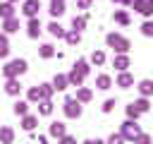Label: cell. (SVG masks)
Instances as JSON below:
<instances>
[{
    "label": "cell",
    "mask_w": 153,
    "mask_h": 144,
    "mask_svg": "<svg viewBox=\"0 0 153 144\" xmlns=\"http://www.w3.org/2000/svg\"><path fill=\"white\" fill-rule=\"evenodd\" d=\"M14 110H17V113H26V103H17Z\"/></svg>",
    "instance_id": "10"
},
{
    "label": "cell",
    "mask_w": 153,
    "mask_h": 144,
    "mask_svg": "<svg viewBox=\"0 0 153 144\" xmlns=\"http://www.w3.org/2000/svg\"><path fill=\"white\" fill-rule=\"evenodd\" d=\"M41 53H43V55H50V53H53V48H50V46H43V50H41Z\"/></svg>",
    "instance_id": "13"
},
{
    "label": "cell",
    "mask_w": 153,
    "mask_h": 144,
    "mask_svg": "<svg viewBox=\"0 0 153 144\" xmlns=\"http://www.w3.org/2000/svg\"><path fill=\"white\" fill-rule=\"evenodd\" d=\"M36 10H38V2H36V0H31V2H26V7H24V12H26V14H33Z\"/></svg>",
    "instance_id": "2"
},
{
    "label": "cell",
    "mask_w": 153,
    "mask_h": 144,
    "mask_svg": "<svg viewBox=\"0 0 153 144\" xmlns=\"http://www.w3.org/2000/svg\"><path fill=\"white\" fill-rule=\"evenodd\" d=\"M50 31H53L55 36H60V34H62V29H60V24H50Z\"/></svg>",
    "instance_id": "8"
},
{
    "label": "cell",
    "mask_w": 153,
    "mask_h": 144,
    "mask_svg": "<svg viewBox=\"0 0 153 144\" xmlns=\"http://www.w3.org/2000/svg\"><path fill=\"white\" fill-rule=\"evenodd\" d=\"M33 122H36L33 118H26V120H24V127H29V130H31V127H33Z\"/></svg>",
    "instance_id": "11"
},
{
    "label": "cell",
    "mask_w": 153,
    "mask_h": 144,
    "mask_svg": "<svg viewBox=\"0 0 153 144\" xmlns=\"http://www.w3.org/2000/svg\"><path fill=\"white\" fill-rule=\"evenodd\" d=\"M0 137H2V139H12V132H10V130H2Z\"/></svg>",
    "instance_id": "12"
},
{
    "label": "cell",
    "mask_w": 153,
    "mask_h": 144,
    "mask_svg": "<svg viewBox=\"0 0 153 144\" xmlns=\"http://www.w3.org/2000/svg\"><path fill=\"white\" fill-rule=\"evenodd\" d=\"M7 91H10V94H17V91H19V84H17V82H10V84H7Z\"/></svg>",
    "instance_id": "5"
},
{
    "label": "cell",
    "mask_w": 153,
    "mask_h": 144,
    "mask_svg": "<svg viewBox=\"0 0 153 144\" xmlns=\"http://www.w3.org/2000/svg\"><path fill=\"white\" fill-rule=\"evenodd\" d=\"M5 53H7V41L0 38V55H5Z\"/></svg>",
    "instance_id": "9"
},
{
    "label": "cell",
    "mask_w": 153,
    "mask_h": 144,
    "mask_svg": "<svg viewBox=\"0 0 153 144\" xmlns=\"http://www.w3.org/2000/svg\"><path fill=\"white\" fill-rule=\"evenodd\" d=\"M24 70H26V62H24V60H14V62H10V65H7V70H5V72L12 77V74H22Z\"/></svg>",
    "instance_id": "1"
},
{
    "label": "cell",
    "mask_w": 153,
    "mask_h": 144,
    "mask_svg": "<svg viewBox=\"0 0 153 144\" xmlns=\"http://www.w3.org/2000/svg\"><path fill=\"white\" fill-rule=\"evenodd\" d=\"M29 34H31V36L38 34V22H31V24H29Z\"/></svg>",
    "instance_id": "4"
},
{
    "label": "cell",
    "mask_w": 153,
    "mask_h": 144,
    "mask_svg": "<svg viewBox=\"0 0 153 144\" xmlns=\"http://www.w3.org/2000/svg\"><path fill=\"white\" fill-rule=\"evenodd\" d=\"M60 12H62V2L55 0V2H53V14H60Z\"/></svg>",
    "instance_id": "6"
},
{
    "label": "cell",
    "mask_w": 153,
    "mask_h": 144,
    "mask_svg": "<svg viewBox=\"0 0 153 144\" xmlns=\"http://www.w3.org/2000/svg\"><path fill=\"white\" fill-rule=\"evenodd\" d=\"M67 113H69V115H79V106H76L74 101H69V103H67Z\"/></svg>",
    "instance_id": "3"
},
{
    "label": "cell",
    "mask_w": 153,
    "mask_h": 144,
    "mask_svg": "<svg viewBox=\"0 0 153 144\" xmlns=\"http://www.w3.org/2000/svg\"><path fill=\"white\" fill-rule=\"evenodd\" d=\"M0 12H2L5 17H10V14H12V7H10V5H2V7H0Z\"/></svg>",
    "instance_id": "7"
}]
</instances>
